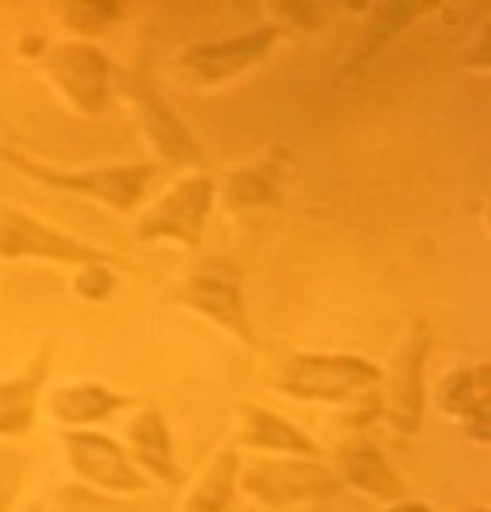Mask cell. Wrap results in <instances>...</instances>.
<instances>
[{
	"mask_svg": "<svg viewBox=\"0 0 491 512\" xmlns=\"http://www.w3.org/2000/svg\"><path fill=\"white\" fill-rule=\"evenodd\" d=\"M379 383V369L358 355H292L278 372L274 386L295 400H327L341 404Z\"/></svg>",
	"mask_w": 491,
	"mask_h": 512,
	"instance_id": "1",
	"label": "cell"
},
{
	"mask_svg": "<svg viewBox=\"0 0 491 512\" xmlns=\"http://www.w3.org/2000/svg\"><path fill=\"white\" fill-rule=\"evenodd\" d=\"M239 484L271 509L323 502L341 488L334 470H327L316 460H253L242 470Z\"/></svg>",
	"mask_w": 491,
	"mask_h": 512,
	"instance_id": "2",
	"label": "cell"
},
{
	"mask_svg": "<svg viewBox=\"0 0 491 512\" xmlns=\"http://www.w3.org/2000/svg\"><path fill=\"white\" fill-rule=\"evenodd\" d=\"M214 204V179L211 176H186L176 183L141 221H137L134 235L141 242L169 239L179 246H197L204 221Z\"/></svg>",
	"mask_w": 491,
	"mask_h": 512,
	"instance_id": "3",
	"label": "cell"
},
{
	"mask_svg": "<svg viewBox=\"0 0 491 512\" xmlns=\"http://www.w3.org/2000/svg\"><path fill=\"white\" fill-rule=\"evenodd\" d=\"M11 162L18 169H25L39 183L60 186V190L88 193V197H99L102 204L116 207V211H130L137 200L144 197V186L151 179V165H106V169H50L43 162H32V158L11 155Z\"/></svg>",
	"mask_w": 491,
	"mask_h": 512,
	"instance_id": "4",
	"label": "cell"
},
{
	"mask_svg": "<svg viewBox=\"0 0 491 512\" xmlns=\"http://www.w3.org/2000/svg\"><path fill=\"white\" fill-rule=\"evenodd\" d=\"M0 256L4 260H22V256H36V260H53V264H106L113 260L102 249L88 246V242L74 239L67 232L43 225V221L29 218V214L15 211V207H0Z\"/></svg>",
	"mask_w": 491,
	"mask_h": 512,
	"instance_id": "5",
	"label": "cell"
},
{
	"mask_svg": "<svg viewBox=\"0 0 491 512\" xmlns=\"http://www.w3.org/2000/svg\"><path fill=\"white\" fill-rule=\"evenodd\" d=\"M179 299L190 309H197V313H204L207 320H214L218 327H225L239 341L253 344V327H250V316H246V302H242V281L239 271L228 260H207V264H200L186 278Z\"/></svg>",
	"mask_w": 491,
	"mask_h": 512,
	"instance_id": "6",
	"label": "cell"
},
{
	"mask_svg": "<svg viewBox=\"0 0 491 512\" xmlns=\"http://www.w3.org/2000/svg\"><path fill=\"white\" fill-rule=\"evenodd\" d=\"M53 85L78 113H99L109 99V60L92 43H64L46 57Z\"/></svg>",
	"mask_w": 491,
	"mask_h": 512,
	"instance_id": "7",
	"label": "cell"
},
{
	"mask_svg": "<svg viewBox=\"0 0 491 512\" xmlns=\"http://www.w3.org/2000/svg\"><path fill=\"white\" fill-rule=\"evenodd\" d=\"M67 460L85 481L99 484L106 491H120V495H134V491L148 488V477L130 463V456L113 442L109 435L99 432H67L64 435Z\"/></svg>",
	"mask_w": 491,
	"mask_h": 512,
	"instance_id": "8",
	"label": "cell"
},
{
	"mask_svg": "<svg viewBox=\"0 0 491 512\" xmlns=\"http://www.w3.org/2000/svg\"><path fill=\"white\" fill-rule=\"evenodd\" d=\"M278 39V29L274 25H264V29H250L242 36L232 39H218V43H197L190 50H183L179 64H183L186 74H193L197 81H225L232 74H242L246 67H253Z\"/></svg>",
	"mask_w": 491,
	"mask_h": 512,
	"instance_id": "9",
	"label": "cell"
},
{
	"mask_svg": "<svg viewBox=\"0 0 491 512\" xmlns=\"http://www.w3.org/2000/svg\"><path fill=\"white\" fill-rule=\"evenodd\" d=\"M428 348H432V334L425 327H414L411 337L400 344L397 358H393V407L390 418L397 432L414 435L421 428V414H425V383H421V369H425Z\"/></svg>",
	"mask_w": 491,
	"mask_h": 512,
	"instance_id": "10",
	"label": "cell"
},
{
	"mask_svg": "<svg viewBox=\"0 0 491 512\" xmlns=\"http://www.w3.org/2000/svg\"><path fill=\"white\" fill-rule=\"evenodd\" d=\"M491 386H488V365L477 369H456L439 383V407L467 425L474 439L488 442L491 425Z\"/></svg>",
	"mask_w": 491,
	"mask_h": 512,
	"instance_id": "11",
	"label": "cell"
},
{
	"mask_svg": "<svg viewBox=\"0 0 491 512\" xmlns=\"http://www.w3.org/2000/svg\"><path fill=\"white\" fill-rule=\"evenodd\" d=\"M239 439L260 453H288V456H316V442L288 418L267 411V407H242L239 411Z\"/></svg>",
	"mask_w": 491,
	"mask_h": 512,
	"instance_id": "12",
	"label": "cell"
},
{
	"mask_svg": "<svg viewBox=\"0 0 491 512\" xmlns=\"http://www.w3.org/2000/svg\"><path fill=\"white\" fill-rule=\"evenodd\" d=\"M127 439H130V449H134L137 463L148 470L151 477L165 484H179L183 474L176 467V449H172V435L165 428V418L158 407H144L127 428Z\"/></svg>",
	"mask_w": 491,
	"mask_h": 512,
	"instance_id": "13",
	"label": "cell"
},
{
	"mask_svg": "<svg viewBox=\"0 0 491 512\" xmlns=\"http://www.w3.org/2000/svg\"><path fill=\"white\" fill-rule=\"evenodd\" d=\"M50 351L53 348L46 344L39 358H32L29 369L0 383V435L29 432L32 418H36V393L50 372Z\"/></svg>",
	"mask_w": 491,
	"mask_h": 512,
	"instance_id": "14",
	"label": "cell"
},
{
	"mask_svg": "<svg viewBox=\"0 0 491 512\" xmlns=\"http://www.w3.org/2000/svg\"><path fill=\"white\" fill-rule=\"evenodd\" d=\"M341 470L344 481L355 484L365 495L386 498V502H400L404 498V481H400V474L390 467V460L372 442H348L341 449Z\"/></svg>",
	"mask_w": 491,
	"mask_h": 512,
	"instance_id": "15",
	"label": "cell"
},
{
	"mask_svg": "<svg viewBox=\"0 0 491 512\" xmlns=\"http://www.w3.org/2000/svg\"><path fill=\"white\" fill-rule=\"evenodd\" d=\"M134 95H137V106H141V123L151 141H155V148L162 151L165 158H172V162H197L200 151H197V144H193L190 130H186L183 120L158 99L155 88H151L148 81H141Z\"/></svg>",
	"mask_w": 491,
	"mask_h": 512,
	"instance_id": "16",
	"label": "cell"
},
{
	"mask_svg": "<svg viewBox=\"0 0 491 512\" xmlns=\"http://www.w3.org/2000/svg\"><path fill=\"white\" fill-rule=\"evenodd\" d=\"M123 404H127V397L99 383H74L50 397L53 418L64 425H95V421H106L113 411H120Z\"/></svg>",
	"mask_w": 491,
	"mask_h": 512,
	"instance_id": "17",
	"label": "cell"
},
{
	"mask_svg": "<svg viewBox=\"0 0 491 512\" xmlns=\"http://www.w3.org/2000/svg\"><path fill=\"white\" fill-rule=\"evenodd\" d=\"M235 477H239V456H235V449H221L211 460V467L200 474V481L190 488L183 512H225L232 502Z\"/></svg>",
	"mask_w": 491,
	"mask_h": 512,
	"instance_id": "18",
	"label": "cell"
},
{
	"mask_svg": "<svg viewBox=\"0 0 491 512\" xmlns=\"http://www.w3.org/2000/svg\"><path fill=\"white\" fill-rule=\"evenodd\" d=\"M421 8H425V4H411V0H390V4H376L369 29L362 32L355 53H351V71H362V67L369 64V60L376 57V53L383 50V46L390 43L400 29H404V25H411L414 18L421 15Z\"/></svg>",
	"mask_w": 491,
	"mask_h": 512,
	"instance_id": "19",
	"label": "cell"
},
{
	"mask_svg": "<svg viewBox=\"0 0 491 512\" xmlns=\"http://www.w3.org/2000/svg\"><path fill=\"white\" fill-rule=\"evenodd\" d=\"M225 197H228V207L250 211V207L274 204V200H278V186H274V176H267L264 169H242L228 176Z\"/></svg>",
	"mask_w": 491,
	"mask_h": 512,
	"instance_id": "20",
	"label": "cell"
},
{
	"mask_svg": "<svg viewBox=\"0 0 491 512\" xmlns=\"http://www.w3.org/2000/svg\"><path fill=\"white\" fill-rule=\"evenodd\" d=\"M120 15H123V8L113 4V0H99V4H67V22L78 32H99V29H106L109 22H116Z\"/></svg>",
	"mask_w": 491,
	"mask_h": 512,
	"instance_id": "21",
	"label": "cell"
},
{
	"mask_svg": "<svg viewBox=\"0 0 491 512\" xmlns=\"http://www.w3.org/2000/svg\"><path fill=\"white\" fill-rule=\"evenodd\" d=\"M74 292L81 295V299H106L109 292H113V271H109L106 264H85L78 267V274H74Z\"/></svg>",
	"mask_w": 491,
	"mask_h": 512,
	"instance_id": "22",
	"label": "cell"
},
{
	"mask_svg": "<svg viewBox=\"0 0 491 512\" xmlns=\"http://www.w3.org/2000/svg\"><path fill=\"white\" fill-rule=\"evenodd\" d=\"M383 512H432V509L421 505V502H407V498H400L397 505H390V509H383Z\"/></svg>",
	"mask_w": 491,
	"mask_h": 512,
	"instance_id": "23",
	"label": "cell"
},
{
	"mask_svg": "<svg viewBox=\"0 0 491 512\" xmlns=\"http://www.w3.org/2000/svg\"><path fill=\"white\" fill-rule=\"evenodd\" d=\"M467 512H488V509H467Z\"/></svg>",
	"mask_w": 491,
	"mask_h": 512,
	"instance_id": "24",
	"label": "cell"
}]
</instances>
